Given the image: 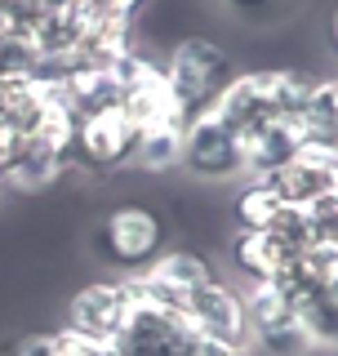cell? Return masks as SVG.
Returning <instances> with one entry per match:
<instances>
[{"mask_svg":"<svg viewBox=\"0 0 338 356\" xmlns=\"http://www.w3.org/2000/svg\"><path fill=\"white\" fill-rule=\"evenodd\" d=\"M94 250L111 272L138 276L169 250V222L161 218V209L143 205V200L111 205L94 232Z\"/></svg>","mask_w":338,"mask_h":356,"instance_id":"obj_1","label":"cell"},{"mask_svg":"<svg viewBox=\"0 0 338 356\" xmlns=\"http://www.w3.org/2000/svg\"><path fill=\"white\" fill-rule=\"evenodd\" d=\"M165 67V85H169V98H174L178 116L191 120L200 111L214 107V98L227 89V81L236 76L232 67V54L223 44H214L209 36H187L169 49Z\"/></svg>","mask_w":338,"mask_h":356,"instance_id":"obj_2","label":"cell"},{"mask_svg":"<svg viewBox=\"0 0 338 356\" xmlns=\"http://www.w3.org/2000/svg\"><path fill=\"white\" fill-rule=\"evenodd\" d=\"M245 316H250V352L263 356H307L312 334L303 325L298 303L280 285H245Z\"/></svg>","mask_w":338,"mask_h":356,"instance_id":"obj_3","label":"cell"},{"mask_svg":"<svg viewBox=\"0 0 338 356\" xmlns=\"http://www.w3.org/2000/svg\"><path fill=\"white\" fill-rule=\"evenodd\" d=\"M138 120L129 116L120 103L111 107H98V111H85L76 116V152L72 161L81 170H94V174H107V170H120L138 156Z\"/></svg>","mask_w":338,"mask_h":356,"instance_id":"obj_4","label":"cell"},{"mask_svg":"<svg viewBox=\"0 0 338 356\" xmlns=\"http://www.w3.org/2000/svg\"><path fill=\"white\" fill-rule=\"evenodd\" d=\"M138 307V289H134L129 276H111V281H89L72 294L67 303V325L81 339H94V343H116V334L125 330L129 312Z\"/></svg>","mask_w":338,"mask_h":356,"instance_id":"obj_5","label":"cell"},{"mask_svg":"<svg viewBox=\"0 0 338 356\" xmlns=\"http://www.w3.org/2000/svg\"><path fill=\"white\" fill-rule=\"evenodd\" d=\"M143 303L169 307V312H187V303L200 294L209 281H218L214 263L196 250H165L152 267H143L138 276H129Z\"/></svg>","mask_w":338,"mask_h":356,"instance_id":"obj_6","label":"cell"},{"mask_svg":"<svg viewBox=\"0 0 338 356\" xmlns=\"http://www.w3.org/2000/svg\"><path fill=\"white\" fill-rule=\"evenodd\" d=\"M200 334L187 325L183 312H169L156 303H143L129 312L125 330L111 343V356H191Z\"/></svg>","mask_w":338,"mask_h":356,"instance_id":"obj_7","label":"cell"},{"mask_svg":"<svg viewBox=\"0 0 338 356\" xmlns=\"http://www.w3.org/2000/svg\"><path fill=\"white\" fill-rule=\"evenodd\" d=\"M178 165L196 178H241L245 174L241 134H236L214 107L200 111L183 129V156H178Z\"/></svg>","mask_w":338,"mask_h":356,"instance_id":"obj_8","label":"cell"},{"mask_svg":"<svg viewBox=\"0 0 338 356\" xmlns=\"http://www.w3.org/2000/svg\"><path fill=\"white\" fill-rule=\"evenodd\" d=\"M187 325L209 343H227V348L250 352V316H245V289L218 281H209L196 298L187 303Z\"/></svg>","mask_w":338,"mask_h":356,"instance_id":"obj_9","label":"cell"},{"mask_svg":"<svg viewBox=\"0 0 338 356\" xmlns=\"http://www.w3.org/2000/svg\"><path fill=\"white\" fill-rule=\"evenodd\" d=\"M298 254V236L294 232H241L227 245V259L236 267L245 285H280Z\"/></svg>","mask_w":338,"mask_h":356,"instance_id":"obj_10","label":"cell"},{"mask_svg":"<svg viewBox=\"0 0 338 356\" xmlns=\"http://www.w3.org/2000/svg\"><path fill=\"white\" fill-rule=\"evenodd\" d=\"M267 183L280 192L285 205H294L298 214L303 209H316V205H330L338 200V156L334 152H312L303 147L285 170H276Z\"/></svg>","mask_w":338,"mask_h":356,"instance_id":"obj_11","label":"cell"},{"mask_svg":"<svg viewBox=\"0 0 338 356\" xmlns=\"http://www.w3.org/2000/svg\"><path fill=\"white\" fill-rule=\"evenodd\" d=\"M241 147H245V178H272L307 143H303V129L294 116H276V120L254 125L250 134H241Z\"/></svg>","mask_w":338,"mask_h":356,"instance_id":"obj_12","label":"cell"},{"mask_svg":"<svg viewBox=\"0 0 338 356\" xmlns=\"http://www.w3.org/2000/svg\"><path fill=\"white\" fill-rule=\"evenodd\" d=\"M232 214H236V227L241 232H294L298 227V209L285 205L267 178H250L236 192Z\"/></svg>","mask_w":338,"mask_h":356,"instance_id":"obj_13","label":"cell"},{"mask_svg":"<svg viewBox=\"0 0 338 356\" xmlns=\"http://www.w3.org/2000/svg\"><path fill=\"white\" fill-rule=\"evenodd\" d=\"M303 325L312 334V348H338V272H330L316 289L298 298Z\"/></svg>","mask_w":338,"mask_h":356,"instance_id":"obj_14","label":"cell"},{"mask_svg":"<svg viewBox=\"0 0 338 356\" xmlns=\"http://www.w3.org/2000/svg\"><path fill=\"white\" fill-rule=\"evenodd\" d=\"M183 129H187V120H178V116L143 125L138 156H134V161H143L147 170H169V165H178V156H183Z\"/></svg>","mask_w":338,"mask_h":356,"instance_id":"obj_15","label":"cell"},{"mask_svg":"<svg viewBox=\"0 0 338 356\" xmlns=\"http://www.w3.org/2000/svg\"><path fill=\"white\" fill-rule=\"evenodd\" d=\"M294 236H298V245H325V250L338 254V200L316 205V209H303Z\"/></svg>","mask_w":338,"mask_h":356,"instance_id":"obj_16","label":"cell"},{"mask_svg":"<svg viewBox=\"0 0 338 356\" xmlns=\"http://www.w3.org/2000/svg\"><path fill=\"white\" fill-rule=\"evenodd\" d=\"M58 330H27L18 334V339H9L0 356H58Z\"/></svg>","mask_w":338,"mask_h":356,"instance_id":"obj_17","label":"cell"},{"mask_svg":"<svg viewBox=\"0 0 338 356\" xmlns=\"http://www.w3.org/2000/svg\"><path fill=\"white\" fill-rule=\"evenodd\" d=\"M236 14H263V9H272L276 0H227Z\"/></svg>","mask_w":338,"mask_h":356,"instance_id":"obj_18","label":"cell"},{"mask_svg":"<svg viewBox=\"0 0 338 356\" xmlns=\"http://www.w3.org/2000/svg\"><path fill=\"white\" fill-rule=\"evenodd\" d=\"M325 36H330V49L338 54V5H334V14H330V27H325Z\"/></svg>","mask_w":338,"mask_h":356,"instance_id":"obj_19","label":"cell"},{"mask_svg":"<svg viewBox=\"0 0 338 356\" xmlns=\"http://www.w3.org/2000/svg\"><path fill=\"white\" fill-rule=\"evenodd\" d=\"M330 356H338V348H330Z\"/></svg>","mask_w":338,"mask_h":356,"instance_id":"obj_20","label":"cell"}]
</instances>
